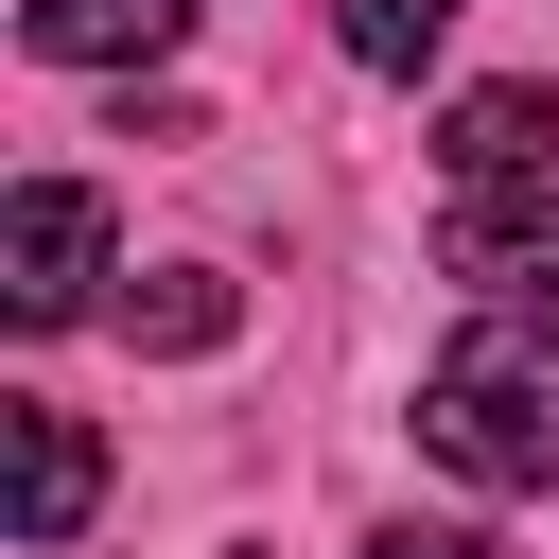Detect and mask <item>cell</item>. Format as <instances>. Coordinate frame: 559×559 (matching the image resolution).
<instances>
[{"instance_id": "8992f818", "label": "cell", "mask_w": 559, "mask_h": 559, "mask_svg": "<svg viewBox=\"0 0 559 559\" xmlns=\"http://www.w3.org/2000/svg\"><path fill=\"white\" fill-rule=\"evenodd\" d=\"M17 35H35L52 70H140V52L192 35V0H17Z\"/></svg>"}, {"instance_id": "7a4b0ae2", "label": "cell", "mask_w": 559, "mask_h": 559, "mask_svg": "<svg viewBox=\"0 0 559 559\" xmlns=\"http://www.w3.org/2000/svg\"><path fill=\"white\" fill-rule=\"evenodd\" d=\"M87 280H105V192L35 175V192L0 210V314H17V332H52V314H87Z\"/></svg>"}, {"instance_id": "277c9868", "label": "cell", "mask_w": 559, "mask_h": 559, "mask_svg": "<svg viewBox=\"0 0 559 559\" xmlns=\"http://www.w3.org/2000/svg\"><path fill=\"white\" fill-rule=\"evenodd\" d=\"M437 175H454V192H524V175H559V87H472V105L437 122Z\"/></svg>"}, {"instance_id": "6da1fadb", "label": "cell", "mask_w": 559, "mask_h": 559, "mask_svg": "<svg viewBox=\"0 0 559 559\" xmlns=\"http://www.w3.org/2000/svg\"><path fill=\"white\" fill-rule=\"evenodd\" d=\"M419 454L472 489H559V314H489L419 367Z\"/></svg>"}, {"instance_id": "3957f363", "label": "cell", "mask_w": 559, "mask_h": 559, "mask_svg": "<svg viewBox=\"0 0 559 559\" xmlns=\"http://www.w3.org/2000/svg\"><path fill=\"white\" fill-rule=\"evenodd\" d=\"M87 507H105V437H87L70 402H17V542H35V559H70V542H87Z\"/></svg>"}, {"instance_id": "9c48e42d", "label": "cell", "mask_w": 559, "mask_h": 559, "mask_svg": "<svg viewBox=\"0 0 559 559\" xmlns=\"http://www.w3.org/2000/svg\"><path fill=\"white\" fill-rule=\"evenodd\" d=\"M367 559H489V542H454V524H384Z\"/></svg>"}, {"instance_id": "ba28073f", "label": "cell", "mask_w": 559, "mask_h": 559, "mask_svg": "<svg viewBox=\"0 0 559 559\" xmlns=\"http://www.w3.org/2000/svg\"><path fill=\"white\" fill-rule=\"evenodd\" d=\"M472 0H332V35H349V70H419L437 35H454Z\"/></svg>"}, {"instance_id": "5b68a950", "label": "cell", "mask_w": 559, "mask_h": 559, "mask_svg": "<svg viewBox=\"0 0 559 559\" xmlns=\"http://www.w3.org/2000/svg\"><path fill=\"white\" fill-rule=\"evenodd\" d=\"M454 280H489V297H524V314H559V192H454Z\"/></svg>"}, {"instance_id": "52a82bcc", "label": "cell", "mask_w": 559, "mask_h": 559, "mask_svg": "<svg viewBox=\"0 0 559 559\" xmlns=\"http://www.w3.org/2000/svg\"><path fill=\"white\" fill-rule=\"evenodd\" d=\"M227 314H245V297H227L210 262H157V280H122V332H140V349H227Z\"/></svg>"}]
</instances>
